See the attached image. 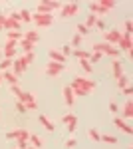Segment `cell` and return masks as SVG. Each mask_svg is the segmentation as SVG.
<instances>
[{"label": "cell", "mask_w": 133, "mask_h": 149, "mask_svg": "<svg viewBox=\"0 0 133 149\" xmlns=\"http://www.w3.org/2000/svg\"><path fill=\"white\" fill-rule=\"evenodd\" d=\"M26 68H28V64L24 62L22 56H18V58H14V60H12V74H14L16 78H20L24 72H26Z\"/></svg>", "instance_id": "cell-8"}, {"label": "cell", "mask_w": 133, "mask_h": 149, "mask_svg": "<svg viewBox=\"0 0 133 149\" xmlns=\"http://www.w3.org/2000/svg\"><path fill=\"white\" fill-rule=\"evenodd\" d=\"M18 48H20V54H28V52H34V44H30L28 40L20 38L18 40Z\"/></svg>", "instance_id": "cell-21"}, {"label": "cell", "mask_w": 133, "mask_h": 149, "mask_svg": "<svg viewBox=\"0 0 133 149\" xmlns=\"http://www.w3.org/2000/svg\"><path fill=\"white\" fill-rule=\"evenodd\" d=\"M16 56H18V48H14V46H4V58H6V60H14Z\"/></svg>", "instance_id": "cell-24"}, {"label": "cell", "mask_w": 133, "mask_h": 149, "mask_svg": "<svg viewBox=\"0 0 133 149\" xmlns=\"http://www.w3.org/2000/svg\"><path fill=\"white\" fill-rule=\"evenodd\" d=\"M18 135H20V127H18V129H12V131H8V133H6V139H16Z\"/></svg>", "instance_id": "cell-40"}, {"label": "cell", "mask_w": 133, "mask_h": 149, "mask_svg": "<svg viewBox=\"0 0 133 149\" xmlns=\"http://www.w3.org/2000/svg\"><path fill=\"white\" fill-rule=\"evenodd\" d=\"M26 109L30 111V109H38V102L34 100V102H30V103H26Z\"/></svg>", "instance_id": "cell-44"}, {"label": "cell", "mask_w": 133, "mask_h": 149, "mask_svg": "<svg viewBox=\"0 0 133 149\" xmlns=\"http://www.w3.org/2000/svg\"><path fill=\"white\" fill-rule=\"evenodd\" d=\"M2 30H6V32H10V30H16V32H22V22H18L16 18H12V16H4V24H2Z\"/></svg>", "instance_id": "cell-7"}, {"label": "cell", "mask_w": 133, "mask_h": 149, "mask_svg": "<svg viewBox=\"0 0 133 149\" xmlns=\"http://www.w3.org/2000/svg\"><path fill=\"white\" fill-rule=\"evenodd\" d=\"M81 40H84V38H81L79 34H76V36H74V38H72V50H76V48H79V46H81Z\"/></svg>", "instance_id": "cell-33"}, {"label": "cell", "mask_w": 133, "mask_h": 149, "mask_svg": "<svg viewBox=\"0 0 133 149\" xmlns=\"http://www.w3.org/2000/svg\"><path fill=\"white\" fill-rule=\"evenodd\" d=\"M22 38V32H16V30H10V32H6V40H12V42H18Z\"/></svg>", "instance_id": "cell-29"}, {"label": "cell", "mask_w": 133, "mask_h": 149, "mask_svg": "<svg viewBox=\"0 0 133 149\" xmlns=\"http://www.w3.org/2000/svg\"><path fill=\"white\" fill-rule=\"evenodd\" d=\"M121 93H123V95H127V97H129V95L133 93V88H131V86H127V88H123V90H121Z\"/></svg>", "instance_id": "cell-45"}, {"label": "cell", "mask_w": 133, "mask_h": 149, "mask_svg": "<svg viewBox=\"0 0 133 149\" xmlns=\"http://www.w3.org/2000/svg\"><path fill=\"white\" fill-rule=\"evenodd\" d=\"M0 84H2V76H0Z\"/></svg>", "instance_id": "cell-50"}, {"label": "cell", "mask_w": 133, "mask_h": 149, "mask_svg": "<svg viewBox=\"0 0 133 149\" xmlns=\"http://www.w3.org/2000/svg\"><path fill=\"white\" fill-rule=\"evenodd\" d=\"M109 111L111 113H117V103L115 102H109Z\"/></svg>", "instance_id": "cell-47"}, {"label": "cell", "mask_w": 133, "mask_h": 149, "mask_svg": "<svg viewBox=\"0 0 133 149\" xmlns=\"http://www.w3.org/2000/svg\"><path fill=\"white\" fill-rule=\"evenodd\" d=\"M64 70H66L64 64L48 62V64H46V76H48V78H58V76H62V74H64Z\"/></svg>", "instance_id": "cell-6"}, {"label": "cell", "mask_w": 133, "mask_h": 149, "mask_svg": "<svg viewBox=\"0 0 133 149\" xmlns=\"http://www.w3.org/2000/svg\"><path fill=\"white\" fill-rule=\"evenodd\" d=\"M30 141H32V147L34 149H40L42 147V145H44V141H42V137H40V135H36V133H30Z\"/></svg>", "instance_id": "cell-25"}, {"label": "cell", "mask_w": 133, "mask_h": 149, "mask_svg": "<svg viewBox=\"0 0 133 149\" xmlns=\"http://www.w3.org/2000/svg\"><path fill=\"white\" fill-rule=\"evenodd\" d=\"M12 70V60H0V72H10Z\"/></svg>", "instance_id": "cell-30"}, {"label": "cell", "mask_w": 133, "mask_h": 149, "mask_svg": "<svg viewBox=\"0 0 133 149\" xmlns=\"http://www.w3.org/2000/svg\"><path fill=\"white\" fill-rule=\"evenodd\" d=\"M100 141H103V143H109V145H115V143H119V139L115 137V135H109V133H103L100 137Z\"/></svg>", "instance_id": "cell-28"}, {"label": "cell", "mask_w": 133, "mask_h": 149, "mask_svg": "<svg viewBox=\"0 0 133 149\" xmlns=\"http://www.w3.org/2000/svg\"><path fill=\"white\" fill-rule=\"evenodd\" d=\"M111 72H113L115 78H119L123 74V62L121 60H111Z\"/></svg>", "instance_id": "cell-20"}, {"label": "cell", "mask_w": 133, "mask_h": 149, "mask_svg": "<svg viewBox=\"0 0 133 149\" xmlns=\"http://www.w3.org/2000/svg\"><path fill=\"white\" fill-rule=\"evenodd\" d=\"M89 10H91V14L97 18V16H103V14H107V8H103L100 2H89Z\"/></svg>", "instance_id": "cell-16"}, {"label": "cell", "mask_w": 133, "mask_h": 149, "mask_svg": "<svg viewBox=\"0 0 133 149\" xmlns=\"http://www.w3.org/2000/svg\"><path fill=\"white\" fill-rule=\"evenodd\" d=\"M68 86L72 88L74 95H88V93H91L95 90V81L91 78H88V76H76L72 80V84H68Z\"/></svg>", "instance_id": "cell-1"}, {"label": "cell", "mask_w": 133, "mask_h": 149, "mask_svg": "<svg viewBox=\"0 0 133 149\" xmlns=\"http://www.w3.org/2000/svg\"><path fill=\"white\" fill-rule=\"evenodd\" d=\"M95 28H100V30H105V28H107V24L103 22L101 18H97V20H95Z\"/></svg>", "instance_id": "cell-42"}, {"label": "cell", "mask_w": 133, "mask_h": 149, "mask_svg": "<svg viewBox=\"0 0 133 149\" xmlns=\"http://www.w3.org/2000/svg\"><path fill=\"white\" fill-rule=\"evenodd\" d=\"M115 80H117V88H119V90H123V88L129 86V76H127V74H121V76L115 78Z\"/></svg>", "instance_id": "cell-26"}, {"label": "cell", "mask_w": 133, "mask_h": 149, "mask_svg": "<svg viewBox=\"0 0 133 149\" xmlns=\"http://www.w3.org/2000/svg\"><path fill=\"white\" fill-rule=\"evenodd\" d=\"M79 66H81V68L86 70V74H88V76H89V74H91V72H93V66L89 64L88 60H79Z\"/></svg>", "instance_id": "cell-31"}, {"label": "cell", "mask_w": 133, "mask_h": 149, "mask_svg": "<svg viewBox=\"0 0 133 149\" xmlns=\"http://www.w3.org/2000/svg\"><path fill=\"white\" fill-rule=\"evenodd\" d=\"M62 121L66 123V129L70 131V133L76 131V127H78V117H76L74 113H66L64 117H62Z\"/></svg>", "instance_id": "cell-12"}, {"label": "cell", "mask_w": 133, "mask_h": 149, "mask_svg": "<svg viewBox=\"0 0 133 149\" xmlns=\"http://www.w3.org/2000/svg\"><path fill=\"white\" fill-rule=\"evenodd\" d=\"M16 100H18L20 103H24V105H26V103L34 102L36 97H34V93H30V92H22V90H20V92L16 93Z\"/></svg>", "instance_id": "cell-17"}, {"label": "cell", "mask_w": 133, "mask_h": 149, "mask_svg": "<svg viewBox=\"0 0 133 149\" xmlns=\"http://www.w3.org/2000/svg\"><path fill=\"white\" fill-rule=\"evenodd\" d=\"M113 125L119 127L123 133H127V135H131V133H133V127L129 125V123H127V121H125L123 117H117V115H115V117H113Z\"/></svg>", "instance_id": "cell-13"}, {"label": "cell", "mask_w": 133, "mask_h": 149, "mask_svg": "<svg viewBox=\"0 0 133 149\" xmlns=\"http://www.w3.org/2000/svg\"><path fill=\"white\" fill-rule=\"evenodd\" d=\"M62 8V2H58V0H46V2H38L36 4V12H40V14H52L54 10H60Z\"/></svg>", "instance_id": "cell-3"}, {"label": "cell", "mask_w": 133, "mask_h": 149, "mask_svg": "<svg viewBox=\"0 0 133 149\" xmlns=\"http://www.w3.org/2000/svg\"><path fill=\"white\" fill-rule=\"evenodd\" d=\"M88 135H89V139H91V141H95V143H97V141H100V131H97V129H89L88 131Z\"/></svg>", "instance_id": "cell-36"}, {"label": "cell", "mask_w": 133, "mask_h": 149, "mask_svg": "<svg viewBox=\"0 0 133 149\" xmlns=\"http://www.w3.org/2000/svg\"><path fill=\"white\" fill-rule=\"evenodd\" d=\"M38 121H40V123H42V125H44L48 131H56V125L52 123V121H50V117H48V115L40 113V115H38Z\"/></svg>", "instance_id": "cell-22"}, {"label": "cell", "mask_w": 133, "mask_h": 149, "mask_svg": "<svg viewBox=\"0 0 133 149\" xmlns=\"http://www.w3.org/2000/svg\"><path fill=\"white\" fill-rule=\"evenodd\" d=\"M16 111H18V113H26V111H28V109H26V105H24V103L16 102Z\"/></svg>", "instance_id": "cell-41"}, {"label": "cell", "mask_w": 133, "mask_h": 149, "mask_svg": "<svg viewBox=\"0 0 133 149\" xmlns=\"http://www.w3.org/2000/svg\"><path fill=\"white\" fill-rule=\"evenodd\" d=\"M0 76H2V81H6L8 86H18V80L20 78H16L12 72H0Z\"/></svg>", "instance_id": "cell-18"}, {"label": "cell", "mask_w": 133, "mask_h": 149, "mask_svg": "<svg viewBox=\"0 0 133 149\" xmlns=\"http://www.w3.org/2000/svg\"><path fill=\"white\" fill-rule=\"evenodd\" d=\"M10 92L14 93V95H16V93L20 92V88H18V86H10Z\"/></svg>", "instance_id": "cell-48"}, {"label": "cell", "mask_w": 133, "mask_h": 149, "mask_svg": "<svg viewBox=\"0 0 133 149\" xmlns=\"http://www.w3.org/2000/svg\"><path fill=\"white\" fill-rule=\"evenodd\" d=\"M62 93H64V102H66V105L72 107L74 102H76V95H74V92H72V88H70V86H64V88H62Z\"/></svg>", "instance_id": "cell-15"}, {"label": "cell", "mask_w": 133, "mask_h": 149, "mask_svg": "<svg viewBox=\"0 0 133 149\" xmlns=\"http://www.w3.org/2000/svg\"><path fill=\"white\" fill-rule=\"evenodd\" d=\"M105 44H111V46L117 48L119 40H121V30H105Z\"/></svg>", "instance_id": "cell-10"}, {"label": "cell", "mask_w": 133, "mask_h": 149, "mask_svg": "<svg viewBox=\"0 0 133 149\" xmlns=\"http://www.w3.org/2000/svg\"><path fill=\"white\" fill-rule=\"evenodd\" d=\"M20 56L24 58V62H26L28 66H30V64L34 62V52H28V54H20Z\"/></svg>", "instance_id": "cell-39"}, {"label": "cell", "mask_w": 133, "mask_h": 149, "mask_svg": "<svg viewBox=\"0 0 133 149\" xmlns=\"http://www.w3.org/2000/svg\"><path fill=\"white\" fill-rule=\"evenodd\" d=\"M28 149H34V147H28Z\"/></svg>", "instance_id": "cell-51"}, {"label": "cell", "mask_w": 133, "mask_h": 149, "mask_svg": "<svg viewBox=\"0 0 133 149\" xmlns=\"http://www.w3.org/2000/svg\"><path fill=\"white\" fill-rule=\"evenodd\" d=\"M123 28H125V32H123V34H129V36L133 34V22H131V20H125Z\"/></svg>", "instance_id": "cell-38"}, {"label": "cell", "mask_w": 133, "mask_h": 149, "mask_svg": "<svg viewBox=\"0 0 133 149\" xmlns=\"http://www.w3.org/2000/svg\"><path fill=\"white\" fill-rule=\"evenodd\" d=\"M66 147L68 149H74V147H76V139H66Z\"/></svg>", "instance_id": "cell-46"}, {"label": "cell", "mask_w": 133, "mask_h": 149, "mask_svg": "<svg viewBox=\"0 0 133 149\" xmlns=\"http://www.w3.org/2000/svg\"><path fill=\"white\" fill-rule=\"evenodd\" d=\"M8 16L16 18L18 22H32V12L26 10V8H22V10H16V12H10Z\"/></svg>", "instance_id": "cell-11"}, {"label": "cell", "mask_w": 133, "mask_h": 149, "mask_svg": "<svg viewBox=\"0 0 133 149\" xmlns=\"http://www.w3.org/2000/svg\"><path fill=\"white\" fill-rule=\"evenodd\" d=\"M100 4L103 8H107V10H113V8H115V2H113V0H100Z\"/></svg>", "instance_id": "cell-37"}, {"label": "cell", "mask_w": 133, "mask_h": 149, "mask_svg": "<svg viewBox=\"0 0 133 149\" xmlns=\"http://www.w3.org/2000/svg\"><path fill=\"white\" fill-rule=\"evenodd\" d=\"M48 56H50V62H56V64H64V66H66V60H68V58L64 56L60 50H54V48H52V50L48 52Z\"/></svg>", "instance_id": "cell-14"}, {"label": "cell", "mask_w": 133, "mask_h": 149, "mask_svg": "<svg viewBox=\"0 0 133 149\" xmlns=\"http://www.w3.org/2000/svg\"><path fill=\"white\" fill-rule=\"evenodd\" d=\"M76 28H78V34L81 36V38H84V36H88V34H89V28H86V26H84V22H79L78 26H76Z\"/></svg>", "instance_id": "cell-35"}, {"label": "cell", "mask_w": 133, "mask_h": 149, "mask_svg": "<svg viewBox=\"0 0 133 149\" xmlns=\"http://www.w3.org/2000/svg\"><path fill=\"white\" fill-rule=\"evenodd\" d=\"M32 22L38 28H50L54 24V16L52 14H40V12H34L32 14Z\"/></svg>", "instance_id": "cell-4"}, {"label": "cell", "mask_w": 133, "mask_h": 149, "mask_svg": "<svg viewBox=\"0 0 133 149\" xmlns=\"http://www.w3.org/2000/svg\"><path fill=\"white\" fill-rule=\"evenodd\" d=\"M24 40H28L30 44H38V40H40V34H38V30H26L22 34Z\"/></svg>", "instance_id": "cell-19"}, {"label": "cell", "mask_w": 133, "mask_h": 149, "mask_svg": "<svg viewBox=\"0 0 133 149\" xmlns=\"http://www.w3.org/2000/svg\"><path fill=\"white\" fill-rule=\"evenodd\" d=\"M4 16H6V14H2V12H0V30H2V24H4Z\"/></svg>", "instance_id": "cell-49"}, {"label": "cell", "mask_w": 133, "mask_h": 149, "mask_svg": "<svg viewBox=\"0 0 133 149\" xmlns=\"http://www.w3.org/2000/svg\"><path fill=\"white\" fill-rule=\"evenodd\" d=\"M93 52H100L101 56L105 54V56H109L111 60H119V54H121V50L115 46H111V44H93Z\"/></svg>", "instance_id": "cell-2"}, {"label": "cell", "mask_w": 133, "mask_h": 149, "mask_svg": "<svg viewBox=\"0 0 133 149\" xmlns=\"http://www.w3.org/2000/svg\"><path fill=\"white\" fill-rule=\"evenodd\" d=\"M60 12H62L64 18H72V16H76L79 12V4H76V2H66V4H62Z\"/></svg>", "instance_id": "cell-9"}, {"label": "cell", "mask_w": 133, "mask_h": 149, "mask_svg": "<svg viewBox=\"0 0 133 149\" xmlns=\"http://www.w3.org/2000/svg\"><path fill=\"white\" fill-rule=\"evenodd\" d=\"M89 64H95V62H101V54L100 52H89Z\"/></svg>", "instance_id": "cell-32"}, {"label": "cell", "mask_w": 133, "mask_h": 149, "mask_svg": "<svg viewBox=\"0 0 133 149\" xmlns=\"http://www.w3.org/2000/svg\"><path fill=\"white\" fill-rule=\"evenodd\" d=\"M117 48L123 50V52H127V56H129V58H133V36L123 34V32H121V40H119Z\"/></svg>", "instance_id": "cell-5"}, {"label": "cell", "mask_w": 133, "mask_h": 149, "mask_svg": "<svg viewBox=\"0 0 133 149\" xmlns=\"http://www.w3.org/2000/svg\"><path fill=\"white\" fill-rule=\"evenodd\" d=\"M131 117H133V102L127 100L123 105V119H131Z\"/></svg>", "instance_id": "cell-23"}, {"label": "cell", "mask_w": 133, "mask_h": 149, "mask_svg": "<svg viewBox=\"0 0 133 149\" xmlns=\"http://www.w3.org/2000/svg\"><path fill=\"white\" fill-rule=\"evenodd\" d=\"M129 149H133V147H129Z\"/></svg>", "instance_id": "cell-52"}, {"label": "cell", "mask_w": 133, "mask_h": 149, "mask_svg": "<svg viewBox=\"0 0 133 149\" xmlns=\"http://www.w3.org/2000/svg\"><path fill=\"white\" fill-rule=\"evenodd\" d=\"M60 52H62V54H64V56L68 58V54H72V46H70V44H66V46L62 48V50H60Z\"/></svg>", "instance_id": "cell-43"}, {"label": "cell", "mask_w": 133, "mask_h": 149, "mask_svg": "<svg viewBox=\"0 0 133 149\" xmlns=\"http://www.w3.org/2000/svg\"><path fill=\"white\" fill-rule=\"evenodd\" d=\"M72 54L79 60H89V52L88 50H81V48H76V50H72Z\"/></svg>", "instance_id": "cell-27"}, {"label": "cell", "mask_w": 133, "mask_h": 149, "mask_svg": "<svg viewBox=\"0 0 133 149\" xmlns=\"http://www.w3.org/2000/svg\"><path fill=\"white\" fill-rule=\"evenodd\" d=\"M95 20H97V18H95L93 14H88V18H86L84 26H86V28H91V26H95Z\"/></svg>", "instance_id": "cell-34"}]
</instances>
